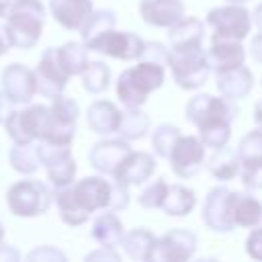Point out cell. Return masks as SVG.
Segmentation results:
<instances>
[{"label": "cell", "mask_w": 262, "mask_h": 262, "mask_svg": "<svg viewBox=\"0 0 262 262\" xmlns=\"http://www.w3.org/2000/svg\"><path fill=\"white\" fill-rule=\"evenodd\" d=\"M168 160L178 178H192L201 172L205 164V145L194 135H178Z\"/></svg>", "instance_id": "obj_11"}, {"label": "cell", "mask_w": 262, "mask_h": 262, "mask_svg": "<svg viewBox=\"0 0 262 262\" xmlns=\"http://www.w3.org/2000/svg\"><path fill=\"white\" fill-rule=\"evenodd\" d=\"M16 2H18V0H0V16L6 18V16L10 14V10L14 8Z\"/></svg>", "instance_id": "obj_49"}, {"label": "cell", "mask_w": 262, "mask_h": 262, "mask_svg": "<svg viewBox=\"0 0 262 262\" xmlns=\"http://www.w3.org/2000/svg\"><path fill=\"white\" fill-rule=\"evenodd\" d=\"M166 190H168V182L164 178H158L156 182H151L139 194V205L143 209H160L162 207V201L166 196Z\"/></svg>", "instance_id": "obj_39"}, {"label": "cell", "mask_w": 262, "mask_h": 262, "mask_svg": "<svg viewBox=\"0 0 262 262\" xmlns=\"http://www.w3.org/2000/svg\"><path fill=\"white\" fill-rule=\"evenodd\" d=\"M168 66L172 70L174 82L182 90H196L201 88L211 74V66L207 61V51L203 47H188L180 51H172L168 55Z\"/></svg>", "instance_id": "obj_3"}, {"label": "cell", "mask_w": 262, "mask_h": 262, "mask_svg": "<svg viewBox=\"0 0 262 262\" xmlns=\"http://www.w3.org/2000/svg\"><path fill=\"white\" fill-rule=\"evenodd\" d=\"M199 139L203 141L205 147L211 149H219L223 145L229 143L231 137V123H213V125H205L199 129Z\"/></svg>", "instance_id": "obj_37"}, {"label": "cell", "mask_w": 262, "mask_h": 262, "mask_svg": "<svg viewBox=\"0 0 262 262\" xmlns=\"http://www.w3.org/2000/svg\"><path fill=\"white\" fill-rule=\"evenodd\" d=\"M231 221L235 227H256L262 221V203L252 194L231 190Z\"/></svg>", "instance_id": "obj_25"}, {"label": "cell", "mask_w": 262, "mask_h": 262, "mask_svg": "<svg viewBox=\"0 0 262 262\" xmlns=\"http://www.w3.org/2000/svg\"><path fill=\"white\" fill-rule=\"evenodd\" d=\"M207 25L213 29L211 39H233L242 41L250 33L252 14L242 4H225L207 12Z\"/></svg>", "instance_id": "obj_8"}, {"label": "cell", "mask_w": 262, "mask_h": 262, "mask_svg": "<svg viewBox=\"0 0 262 262\" xmlns=\"http://www.w3.org/2000/svg\"><path fill=\"white\" fill-rule=\"evenodd\" d=\"M203 221L211 231L217 233L235 229L231 221V190L225 186H215L207 192L203 203Z\"/></svg>", "instance_id": "obj_14"}, {"label": "cell", "mask_w": 262, "mask_h": 262, "mask_svg": "<svg viewBox=\"0 0 262 262\" xmlns=\"http://www.w3.org/2000/svg\"><path fill=\"white\" fill-rule=\"evenodd\" d=\"M246 254L254 260H262V227H254L246 237Z\"/></svg>", "instance_id": "obj_43"}, {"label": "cell", "mask_w": 262, "mask_h": 262, "mask_svg": "<svg viewBox=\"0 0 262 262\" xmlns=\"http://www.w3.org/2000/svg\"><path fill=\"white\" fill-rule=\"evenodd\" d=\"M217 74V88L223 96L231 98V100H239L244 96L250 94L252 86H254V76L252 72L242 63L237 68L231 70H223V72H215Z\"/></svg>", "instance_id": "obj_22"}, {"label": "cell", "mask_w": 262, "mask_h": 262, "mask_svg": "<svg viewBox=\"0 0 262 262\" xmlns=\"http://www.w3.org/2000/svg\"><path fill=\"white\" fill-rule=\"evenodd\" d=\"M6 205L16 217H37L49 209L51 192L39 180H20L8 188Z\"/></svg>", "instance_id": "obj_5"}, {"label": "cell", "mask_w": 262, "mask_h": 262, "mask_svg": "<svg viewBox=\"0 0 262 262\" xmlns=\"http://www.w3.org/2000/svg\"><path fill=\"white\" fill-rule=\"evenodd\" d=\"M33 74H35L37 92L45 98H55L57 94H61L68 80H70V76L63 72V68L57 61L55 47H49V49L43 51V55L39 59V66L33 70Z\"/></svg>", "instance_id": "obj_13"}, {"label": "cell", "mask_w": 262, "mask_h": 262, "mask_svg": "<svg viewBox=\"0 0 262 262\" xmlns=\"http://www.w3.org/2000/svg\"><path fill=\"white\" fill-rule=\"evenodd\" d=\"M6 18V31L10 35L12 47L31 49L37 45L45 23V8L39 0H18Z\"/></svg>", "instance_id": "obj_2"}, {"label": "cell", "mask_w": 262, "mask_h": 262, "mask_svg": "<svg viewBox=\"0 0 262 262\" xmlns=\"http://www.w3.org/2000/svg\"><path fill=\"white\" fill-rule=\"evenodd\" d=\"M86 260H113V262H119L121 260V256L115 252V248H100V250H96V252H92V254H88L86 256Z\"/></svg>", "instance_id": "obj_45"}, {"label": "cell", "mask_w": 262, "mask_h": 262, "mask_svg": "<svg viewBox=\"0 0 262 262\" xmlns=\"http://www.w3.org/2000/svg\"><path fill=\"white\" fill-rule=\"evenodd\" d=\"M123 235H125V227H123V223H121V219L117 217L115 211L98 215L92 223V237L104 248L121 246Z\"/></svg>", "instance_id": "obj_26"}, {"label": "cell", "mask_w": 262, "mask_h": 262, "mask_svg": "<svg viewBox=\"0 0 262 262\" xmlns=\"http://www.w3.org/2000/svg\"><path fill=\"white\" fill-rule=\"evenodd\" d=\"M55 51H57V61L68 76H80L88 66V49L82 43L70 41L61 47H55Z\"/></svg>", "instance_id": "obj_31"}, {"label": "cell", "mask_w": 262, "mask_h": 262, "mask_svg": "<svg viewBox=\"0 0 262 262\" xmlns=\"http://www.w3.org/2000/svg\"><path fill=\"white\" fill-rule=\"evenodd\" d=\"M242 182L248 190H260L262 188V164L256 166H242L239 168Z\"/></svg>", "instance_id": "obj_40"}, {"label": "cell", "mask_w": 262, "mask_h": 262, "mask_svg": "<svg viewBox=\"0 0 262 262\" xmlns=\"http://www.w3.org/2000/svg\"><path fill=\"white\" fill-rule=\"evenodd\" d=\"M12 100L4 94V92H0V125H4V121L8 119V115L12 113Z\"/></svg>", "instance_id": "obj_46"}, {"label": "cell", "mask_w": 262, "mask_h": 262, "mask_svg": "<svg viewBox=\"0 0 262 262\" xmlns=\"http://www.w3.org/2000/svg\"><path fill=\"white\" fill-rule=\"evenodd\" d=\"M235 154H237V160H239V168L262 164V127L246 133L239 139V145H237Z\"/></svg>", "instance_id": "obj_34"}, {"label": "cell", "mask_w": 262, "mask_h": 262, "mask_svg": "<svg viewBox=\"0 0 262 262\" xmlns=\"http://www.w3.org/2000/svg\"><path fill=\"white\" fill-rule=\"evenodd\" d=\"M115 25H117V16H115L113 10H108V8L92 10L90 16H88V18L84 20V25L80 27V35H82V39H84V43H86V41H90L92 37H96V35H100V33H104V31H108V29H115Z\"/></svg>", "instance_id": "obj_36"}, {"label": "cell", "mask_w": 262, "mask_h": 262, "mask_svg": "<svg viewBox=\"0 0 262 262\" xmlns=\"http://www.w3.org/2000/svg\"><path fill=\"white\" fill-rule=\"evenodd\" d=\"M252 23L256 25V29L262 33V4H258L254 8V14H252Z\"/></svg>", "instance_id": "obj_51"}, {"label": "cell", "mask_w": 262, "mask_h": 262, "mask_svg": "<svg viewBox=\"0 0 262 262\" xmlns=\"http://www.w3.org/2000/svg\"><path fill=\"white\" fill-rule=\"evenodd\" d=\"M121 246L131 260H149L156 246V235L145 227H135L123 235Z\"/></svg>", "instance_id": "obj_28"}, {"label": "cell", "mask_w": 262, "mask_h": 262, "mask_svg": "<svg viewBox=\"0 0 262 262\" xmlns=\"http://www.w3.org/2000/svg\"><path fill=\"white\" fill-rule=\"evenodd\" d=\"M2 92L16 104H27L37 92L35 74L20 63H10L2 72Z\"/></svg>", "instance_id": "obj_16"}, {"label": "cell", "mask_w": 262, "mask_h": 262, "mask_svg": "<svg viewBox=\"0 0 262 262\" xmlns=\"http://www.w3.org/2000/svg\"><path fill=\"white\" fill-rule=\"evenodd\" d=\"M246 59V49L242 41L233 39H211V47L207 51V61L211 70L223 72L242 66Z\"/></svg>", "instance_id": "obj_20"}, {"label": "cell", "mask_w": 262, "mask_h": 262, "mask_svg": "<svg viewBox=\"0 0 262 262\" xmlns=\"http://www.w3.org/2000/svg\"><path fill=\"white\" fill-rule=\"evenodd\" d=\"M51 106H47V123L39 141L55 143V145H70L76 133V121L80 115L78 102L63 94L51 98Z\"/></svg>", "instance_id": "obj_4"}, {"label": "cell", "mask_w": 262, "mask_h": 262, "mask_svg": "<svg viewBox=\"0 0 262 262\" xmlns=\"http://www.w3.org/2000/svg\"><path fill=\"white\" fill-rule=\"evenodd\" d=\"M139 12L143 23L160 29H170L184 16V4L182 0H141Z\"/></svg>", "instance_id": "obj_19"}, {"label": "cell", "mask_w": 262, "mask_h": 262, "mask_svg": "<svg viewBox=\"0 0 262 262\" xmlns=\"http://www.w3.org/2000/svg\"><path fill=\"white\" fill-rule=\"evenodd\" d=\"M10 47H12V41H10L8 31H6V27H0V55H4Z\"/></svg>", "instance_id": "obj_48"}, {"label": "cell", "mask_w": 262, "mask_h": 262, "mask_svg": "<svg viewBox=\"0 0 262 262\" xmlns=\"http://www.w3.org/2000/svg\"><path fill=\"white\" fill-rule=\"evenodd\" d=\"M53 196H55V205L59 209V217H61L63 223L76 227V225H82V223L88 221L90 213H86L76 203V199L72 194V184L70 186H63V188H55V194Z\"/></svg>", "instance_id": "obj_32"}, {"label": "cell", "mask_w": 262, "mask_h": 262, "mask_svg": "<svg viewBox=\"0 0 262 262\" xmlns=\"http://www.w3.org/2000/svg\"><path fill=\"white\" fill-rule=\"evenodd\" d=\"M227 2H233V4H244V2H248V0H227Z\"/></svg>", "instance_id": "obj_54"}, {"label": "cell", "mask_w": 262, "mask_h": 262, "mask_svg": "<svg viewBox=\"0 0 262 262\" xmlns=\"http://www.w3.org/2000/svg\"><path fill=\"white\" fill-rule=\"evenodd\" d=\"M207 170L211 172L213 178L225 182V180H233L239 174V160L237 154L233 149H229L227 145L215 149V154L209 158L207 162Z\"/></svg>", "instance_id": "obj_30"}, {"label": "cell", "mask_w": 262, "mask_h": 262, "mask_svg": "<svg viewBox=\"0 0 262 262\" xmlns=\"http://www.w3.org/2000/svg\"><path fill=\"white\" fill-rule=\"evenodd\" d=\"M237 115L235 100L227 96H211V94H196L186 104V119L196 125L199 129L213 123H231Z\"/></svg>", "instance_id": "obj_7"}, {"label": "cell", "mask_w": 262, "mask_h": 262, "mask_svg": "<svg viewBox=\"0 0 262 262\" xmlns=\"http://www.w3.org/2000/svg\"><path fill=\"white\" fill-rule=\"evenodd\" d=\"M29 260H41V262H45V260H66V254L59 252L53 246H41V248H37L29 254Z\"/></svg>", "instance_id": "obj_44"}, {"label": "cell", "mask_w": 262, "mask_h": 262, "mask_svg": "<svg viewBox=\"0 0 262 262\" xmlns=\"http://www.w3.org/2000/svg\"><path fill=\"white\" fill-rule=\"evenodd\" d=\"M129 205V186L117 182L113 178V190H111V203H108V209L106 211H121Z\"/></svg>", "instance_id": "obj_41"}, {"label": "cell", "mask_w": 262, "mask_h": 262, "mask_svg": "<svg viewBox=\"0 0 262 262\" xmlns=\"http://www.w3.org/2000/svg\"><path fill=\"white\" fill-rule=\"evenodd\" d=\"M88 127L98 135H111L117 133L121 123V111L111 100H96L88 108Z\"/></svg>", "instance_id": "obj_24"}, {"label": "cell", "mask_w": 262, "mask_h": 262, "mask_svg": "<svg viewBox=\"0 0 262 262\" xmlns=\"http://www.w3.org/2000/svg\"><path fill=\"white\" fill-rule=\"evenodd\" d=\"M156 170V160L151 154L147 151H129L125 156V160L119 164V168L115 170L113 178L125 186H135L145 182Z\"/></svg>", "instance_id": "obj_18"}, {"label": "cell", "mask_w": 262, "mask_h": 262, "mask_svg": "<svg viewBox=\"0 0 262 262\" xmlns=\"http://www.w3.org/2000/svg\"><path fill=\"white\" fill-rule=\"evenodd\" d=\"M196 235L190 229H170L162 237H156L151 262H186L196 250Z\"/></svg>", "instance_id": "obj_12"}, {"label": "cell", "mask_w": 262, "mask_h": 262, "mask_svg": "<svg viewBox=\"0 0 262 262\" xmlns=\"http://www.w3.org/2000/svg\"><path fill=\"white\" fill-rule=\"evenodd\" d=\"M80 76L84 90H88L90 94H100L111 84V70L104 61H88V66Z\"/></svg>", "instance_id": "obj_35"}, {"label": "cell", "mask_w": 262, "mask_h": 262, "mask_svg": "<svg viewBox=\"0 0 262 262\" xmlns=\"http://www.w3.org/2000/svg\"><path fill=\"white\" fill-rule=\"evenodd\" d=\"M250 51H252V57H254L258 63H262V33L256 35V37L252 39V43H250Z\"/></svg>", "instance_id": "obj_47"}, {"label": "cell", "mask_w": 262, "mask_h": 262, "mask_svg": "<svg viewBox=\"0 0 262 262\" xmlns=\"http://www.w3.org/2000/svg\"><path fill=\"white\" fill-rule=\"evenodd\" d=\"M129 151H131L129 141H125L121 137L119 139H102V141L92 145L88 160H90V166L94 170H98L104 176H113Z\"/></svg>", "instance_id": "obj_17"}, {"label": "cell", "mask_w": 262, "mask_h": 262, "mask_svg": "<svg viewBox=\"0 0 262 262\" xmlns=\"http://www.w3.org/2000/svg\"><path fill=\"white\" fill-rule=\"evenodd\" d=\"M8 160L12 168L20 174H33L37 172L41 160H39V143L29 141V143H14V147L8 154Z\"/></svg>", "instance_id": "obj_33"}, {"label": "cell", "mask_w": 262, "mask_h": 262, "mask_svg": "<svg viewBox=\"0 0 262 262\" xmlns=\"http://www.w3.org/2000/svg\"><path fill=\"white\" fill-rule=\"evenodd\" d=\"M168 55H170V49H166L158 41H149V43H145L141 57L149 59V61H156V63H162V66H168Z\"/></svg>", "instance_id": "obj_42"}, {"label": "cell", "mask_w": 262, "mask_h": 262, "mask_svg": "<svg viewBox=\"0 0 262 262\" xmlns=\"http://www.w3.org/2000/svg\"><path fill=\"white\" fill-rule=\"evenodd\" d=\"M166 80V72L162 63L141 59L137 66L125 70L117 80V96L125 106H141L149 92L158 90Z\"/></svg>", "instance_id": "obj_1"}, {"label": "cell", "mask_w": 262, "mask_h": 262, "mask_svg": "<svg viewBox=\"0 0 262 262\" xmlns=\"http://www.w3.org/2000/svg\"><path fill=\"white\" fill-rule=\"evenodd\" d=\"M194 205H196V196L188 186L168 184V190H166V196L160 209H164V213L172 217H184L194 209Z\"/></svg>", "instance_id": "obj_27"}, {"label": "cell", "mask_w": 262, "mask_h": 262, "mask_svg": "<svg viewBox=\"0 0 262 262\" xmlns=\"http://www.w3.org/2000/svg\"><path fill=\"white\" fill-rule=\"evenodd\" d=\"M39 160L47 170V178L53 188L70 186L76 178V160L72 158L70 145H55L39 141Z\"/></svg>", "instance_id": "obj_9"}, {"label": "cell", "mask_w": 262, "mask_h": 262, "mask_svg": "<svg viewBox=\"0 0 262 262\" xmlns=\"http://www.w3.org/2000/svg\"><path fill=\"white\" fill-rule=\"evenodd\" d=\"M84 45L90 51H98L102 55H108V57H115V59H123V61H133V59H141L145 41L135 33L108 29V31L92 37Z\"/></svg>", "instance_id": "obj_6"}, {"label": "cell", "mask_w": 262, "mask_h": 262, "mask_svg": "<svg viewBox=\"0 0 262 262\" xmlns=\"http://www.w3.org/2000/svg\"><path fill=\"white\" fill-rule=\"evenodd\" d=\"M47 123V106L31 104L23 111H12L4 121L6 133L14 143H29L39 141Z\"/></svg>", "instance_id": "obj_10"}, {"label": "cell", "mask_w": 262, "mask_h": 262, "mask_svg": "<svg viewBox=\"0 0 262 262\" xmlns=\"http://www.w3.org/2000/svg\"><path fill=\"white\" fill-rule=\"evenodd\" d=\"M254 121L258 123V127H262V98L256 102L254 106Z\"/></svg>", "instance_id": "obj_52"}, {"label": "cell", "mask_w": 262, "mask_h": 262, "mask_svg": "<svg viewBox=\"0 0 262 262\" xmlns=\"http://www.w3.org/2000/svg\"><path fill=\"white\" fill-rule=\"evenodd\" d=\"M178 135H180V129L176 125H170V123L158 125L156 131L151 133V147H154V151L160 158H168L174 141L178 139Z\"/></svg>", "instance_id": "obj_38"}, {"label": "cell", "mask_w": 262, "mask_h": 262, "mask_svg": "<svg viewBox=\"0 0 262 262\" xmlns=\"http://www.w3.org/2000/svg\"><path fill=\"white\" fill-rule=\"evenodd\" d=\"M2 239H4V227H2V223H0V244H2Z\"/></svg>", "instance_id": "obj_53"}, {"label": "cell", "mask_w": 262, "mask_h": 262, "mask_svg": "<svg viewBox=\"0 0 262 262\" xmlns=\"http://www.w3.org/2000/svg\"><path fill=\"white\" fill-rule=\"evenodd\" d=\"M149 131V117L139 108H131L125 106V111H121V123H119V137L125 141H137L141 137H145V133Z\"/></svg>", "instance_id": "obj_29"}, {"label": "cell", "mask_w": 262, "mask_h": 262, "mask_svg": "<svg viewBox=\"0 0 262 262\" xmlns=\"http://www.w3.org/2000/svg\"><path fill=\"white\" fill-rule=\"evenodd\" d=\"M170 45L172 51L188 49V47H201L205 37V25L196 16H182L178 23L170 27Z\"/></svg>", "instance_id": "obj_23"}, {"label": "cell", "mask_w": 262, "mask_h": 262, "mask_svg": "<svg viewBox=\"0 0 262 262\" xmlns=\"http://www.w3.org/2000/svg\"><path fill=\"white\" fill-rule=\"evenodd\" d=\"M0 258H10V260H18V252L14 248H8V246H2L0 244Z\"/></svg>", "instance_id": "obj_50"}, {"label": "cell", "mask_w": 262, "mask_h": 262, "mask_svg": "<svg viewBox=\"0 0 262 262\" xmlns=\"http://www.w3.org/2000/svg\"><path fill=\"white\" fill-rule=\"evenodd\" d=\"M111 190H113V182L106 180L104 176H86L72 186V194H74L76 203L86 213L108 209Z\"/></svg>", "instance_id": "obj_15"}, {"label": "cell", "mask_w": 262, "mask_h": 262, "mask_svg": "<svg viewBox=\"0 0 262 262\" xmlns=\"http://www.w3.org/2000/svg\"><path fill=\"white\" fill-rule=\"evenodd\" d=\"M49 10L63 29L80 31L94 6L92 0H49Z\"/></svg>", "instance_id": "obj_21"}]
</instances>
